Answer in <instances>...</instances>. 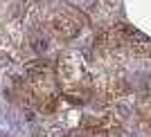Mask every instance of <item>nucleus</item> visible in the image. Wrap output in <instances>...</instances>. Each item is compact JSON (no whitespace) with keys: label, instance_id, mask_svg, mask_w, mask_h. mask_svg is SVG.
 <instances>
[{"label":"nucleus","instance_id":"1","mask_svg":"<svg viewBox=\"0 0 151 137\" xmlns=\"http://www.w3.org/2000/svg\"><path fill=\"white\" fill-rule=\"evenodd\" d=\"M23 11L18 0H0V59L16 54L23 43Z\"/></svg>","mask_w":151,"mask_h":137},{"label":"nucleus","instance_id":"2","mask_svg":"<svg viewBox=\"0 0 151 137\" xmlns=\"http://www.w3.org/2000/svg\"><path fill=\"white\" fill-rule=\"evenodd\" d=\"M70 5H75L79 11L83 14H93V18L97 20H104L108 18L111 14L115 11V7H117V2L120 0H68Z\"/></svg>","mask_w":151,"mask_h":137}]
</instances>
